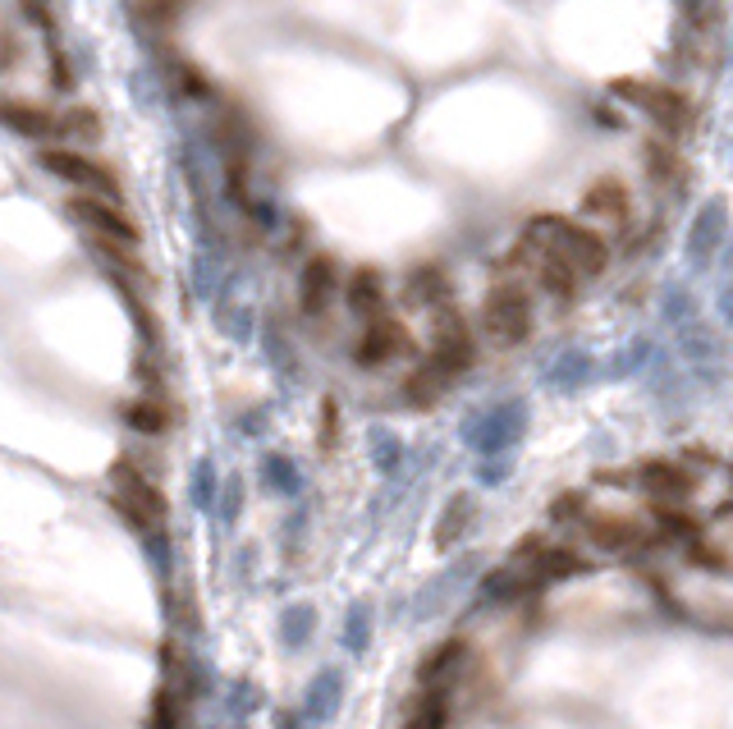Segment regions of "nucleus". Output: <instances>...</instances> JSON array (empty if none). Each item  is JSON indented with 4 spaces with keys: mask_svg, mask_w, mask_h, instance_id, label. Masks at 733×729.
Here are the masks:
<instances>
[{
    "mask_svg": "<svg viewBox=\"0 0 733 729\" xmlns=\"http://www.w3.org/2000/svg\"><path fill=\"white\" fill-rule=\"evenodd\" d=\"M523 239L532 248L559 257L564 266H573L577 276H601L605 262H610V244L596 235L592 225L568 220V216H532L527 229H523Z\"/></svg>",
    "mask_w": 733,
    "mask_h": 729,
    "instance_id": "f257e3e1",
    "label": "nucleus"
},
{
    "mask_svg": "<svg viewBox=\"0 0 733 729\" xmlns=\"http://www.w3.org/2000/svg\"><path fill=\"white\" fill-rule=\"evenodd\" d=\"M482 331L495 349H514L532 335V298L518 280H499L482 298Z\"/></svg>",
    "mask_w": 733,
    "mask_h": 729,
    "instance_id": "f03ea898",
    "label": "nucleus"
},
{
    "mask_svg": "<svg viewBox=\"0 0 733 729\" xmlns=\"http://www.w3.org/2000/svg\"><path fill=\"white\" fill-rule=\"evenodd\" d=\"M610 88H614V97H624L628 106L646 110L661 129H670V138L683 134V129L692 125V97L678 92V88H670V83H651V79H614Z\"/></svg>",
    "mask_w": 733,
    "mask_h": 729,
    "instance_id": "7ed1b4c3",
    "label": "nucleus"
},
{
    "mask_svg": "<svg viewBox=\"0 0 733 729\" xmlns=\"http://www.w3.org/2000/svg\"><path fill=\"white\" fill-rule=\"evenodd\" d=\"M37 161H42L47 175H56L69 188H83V194H101V198L120 194L115 170L101 166V161H92L88 151H79V147H42V151H37Z\"/></svg>",
    "mask_w": 733,
    "mask_h": 729,
    "instance_id": "20e7f679",
    "label": "nucleus"
},
{
    "mask_svg": "<svg viewBox=\"0 0 733 729\" xmlns=\"http://www.w3.org/2000/svg\"><path fill=\"white\" fill-rule=\"evenodd\" d=\"M587 536L610 555H642L661 542V528L642 514H587Z\"/></svg>",
    "mask_w": 733,
    "mask_h": 729,
    "instance_id": "39448f33",
    "label": "nucleus"
},
{
    "mask_svg": "<svg viewBox=\"0 0 733 729\" xmlns=\"http://www.w3.org/2000/svg\"><path fill=\"white\" fill-rule=\"evenodd\" d=\"M110 501H115V510H120L129 523H138V528H151V523L166 519L161 491L151 486L133 464H115L110 469Z\"/></svg>",
    "mask_w": 733,
    "mask_h": 729,
    "instance_id": "423d86ee",
    "label": "nucleus"
},
{
    "mask_svg": "<svg viewBox=\"0 0 733 729\" xmlns=\"http://www.w3.org/2000/svg\"><path fill=\"white\" fill-rule=\"evenodd\" d=\"M69 216L79 220V225H88L92 235H101V239H120V244H138V225H133V216L115 203V198H101V194H73L69 198Z\"/></svg>",
    "mask_w": 733,
    "mask_h": 729,
    "instance_id": "0eeeda50",
    "label": "nucleus"
},
{
    "mask_svg": "<svg viewBox=\"0 0 733 729\" xmlns=\"http://www.w3.org/2000/svg\"><path fill=\"white\" fill-rule=\"evenodd\" d=\"M473 358H477V339H473V331L463 326L458 313H440V317H436V335H432V354H427V363L440 367L445 376H458V372H468V367H473Z\"/></svg>",
    "mask_w": 733,
    "mask_h": 729,
    "instance_id": "6e6552de",
    "label": "nucleus"
},
{
    "mask_svg": "<svg viewBox=\"0 0 733 729\" xmlns=\"http://www.w3.org/2000/svg\"><path fill=\"white\" fill-rule=\"evenodd\" d=\"M509 262H514V266H523V272L532 276V285H536V289H546L551 298H573L577 280H583V276L573 272V266H564L559 257H551V253H542V248H532L527 239L514 248V257H509Z\"/></svg>",
    "mask_w": 733,
    "mask_h": 729,
    "instance_id": "1a4fd4ad",
    "label": "nucleus"
},
{
    "mask_svg": "<svg viewBox=\"0 0 733 729\" xmlns=\"http://www.w3.org/2000/svg\"><path fill=\"white\" fill-rule=\"evenodd\" d=\"M399 354H408V331H404V322H395V317H372L367 326H363V335H358V349H354V358L363 363V367H385V363H395Z\"/></svg>",
    "mask_w": 733,
    "mask_h": 729,
    "instance_id": "9d476101",
    "label": "nucleus"
},
{
    "mask_svg": "<svg viewBox=\"0 0 733 729\" xmlns=\"http://www.w3.org/2000/svg\"><path fill=\"white\" fill-rule=\"evenodd\" d=\"M335 294H339V266H335L326 253L307 257V262H303V276H298V303H303V313H307V317L326 313Z\"/></svg>",
    "mask_w": 733,
    "mask_h": 729,
    "instance_id": "9b49d317",
    "label": "nucleus"
},
{
    "mask_svg": "<svg viewBox=\"0 0 733 729\" xmlns=\"http://www.w3.org/2000/svg\"><path fill=\"white\" fill-rule=\"evenodd\" d=\"M0 125L42 142V138L60 134V115L47 110V106H37V101H23V97H6V101H0Z\"/></svg>",
    "mask_w": 733,
    "mask_h": 729,
    "instance_id": "f8f14e48",
    "label": "nucleus"
},
{
    "mask_svg": "<svg viewBox=\"0 0 733 729\" xmlns=\"http://www.w3.org/2000/svg\"><path fill=\"white\" fill-rule=\"evenodd\" d=\"M628 211H633V203H628L624 179H596L587 188V198H583V216L587 220H601L610 229H624L628 225Z\"/></svg>",
    "mask_w": 733,
    "mask_h": 729,
    "instance_id": "ddd939ff",
    "label": "nucleus"
},
{
    "mask_svg": "<svg viewBox=\"0 0 733 729\" xmlns=\"http://www.w3.org/2000/svg\"><path fill=\"white\" fill-rule=\"evenodd\" d=\"M642 486L655 491L661 501H683V495H692V473L683 464H665V459H651V464L637 469Z\"/></svg>",
    "mask_w": 733,
    "mask_h": 729,
    "instance_id": "4468645a",
    "label": "nucleus"
},
{
    "mask_svg": "<svg viewBox=\"0 0 733 729\" xmlns=\"http://www.w3.org/2000/svg\"><path fill=\"white\" fill-rule=\"evenodd\" d=\"M344 298H349V308L363 313L367 322L380 317L385 308V285H380V272H372V266H358V272L349 276V285H344Z\"/></svg>",
    "mask_w": 733,
    "mask_h": 729,
    "instance_id": "2eb2a0df",
    "label": "nucleus"
},
{
    "mask_svg": "<svg viewBox=\"0 0 733 729\" xmlns=\"http://www.w3.org/2000/svg\"><path fill=\"white\" fill-rule=\"evenodd\" d=\"M642 161H646V170L661 179V184L683 179V157H678V147H674L670 138H651V142L642 147Z\"/></svg>",
    "mask_w": 733,
    "mask_h": 729,
    "instance_id": "dca6fc26",
    "label": "nucleus"
},
{
    "mask_svg": "<svg viewBox=\"0 0 733 729\" xmlns=\"http://www.w3.org/2000/svg\"><path fill=\"white\" fill-rule=\"evenodd\" d=\"M458 661H463V642L436 647L432 657H427V666H422V688H432V693H445V679L458 670Z\"/></svg>",
    "mask_w": 733,
    "mask_h": 729,
    "instance_id": "f3484780",
    "label": "nucleus"
},
{
    "mask_svg": "<svg viewBox=\"0 0 733 729\" xmlns=\"http://www.w3.org/2000/svg\"><path fill=\"white\" fill-rule=\"evenodd\" d=\"M445 298H449V280L440 276V266H417L408 276V303L432 308V303H445Z\"/></svg>",
    "mask_w": 733,
    "mask_h": 729,
    "instance_id": "a211bd4d",
    "label": "nucleus"
},
{
    "mask_svg": "<svg viewBox=\"0 0 733 729\" xmlns=\"http://www.w3.org/2000/svg\"><path fill=\"white\" fill-rule=\"evenodd\" d=\"M60 134L69 142H101V115L92 106H69L60 115Z\"/></svg>",
    "mask_w": 733,
    "mask_h": 729,
    "instance_id": "6ab92c4d",
    "label": "nucleus"
},
{
    "mask_svg": "<svg viewBox=\"0 0 733 729\" xmlns=\"http://www.w3.org/2000/svg\"><path fill=\"white\" fill-rule=\"evenodd\" d=\"M445 381H449V376H445L440 367L422 363V367L408 376V386H404V391H408V400H413V404H432V400L445 391Z\"/></svg>",
    "mask_w": 733,
    "mask_h": 729,
    "instance_id": "aec40b11",
    "label": "nucleus"
},
{
    "mask_svg": "<svg viewBox=\"0 0 733 729\" xmlns=\"http://www.w3.org/2000/svg\"><path fill=\"white\" fill-rule=\"evenodd\" d=\"M445 716H449V707H445V693H422L417 698V707H413V716H408V725L404 729H445Z\"/></svg>",
    "mask_w": 733,
    "mask_h": 729,
    "instance_id": "412c9836",
    "label": "nucleus"
},
{
    "mask_svg": "<svg viewBox=\"0 0 733 729\" xmlns=\"http://www.w3.org/2000/svg\"><path fill=\"white\" fill-rule=\"evenodd\" d=\"M125 417L133 422L138 432H147V436H157V432H166V408H161V400H133L129 408H125Z\"/></svg>",
    "mask_w": 733,
    "mask_h": 729,
    "instance_id": "4be33fe9",
    "label": "nucleus"
}]
</instances>
